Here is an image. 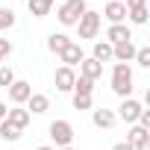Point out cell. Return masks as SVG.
Here are the masks:
<instances>
[{
  "label": "cell",
  "mask_w": 150,
  "mask_h": 150,
  "mask_svg": "<svg viewBox=\"0 0 150 150\" xmlns=\"http://www.w3.org/2000/svg\"><path fill=\"white\" fill-rule=\"evenodd\" d=\"M112 91L118 97H129L132 94V71H129V65L115 62V68H112Z\"/></svg>",
  "instance_id": "6da1fadb"
},
{
  "label": "cell",
  "mask_w": 150,
  "mask_h": 150,
  "mask_svg": "<svg viewBox=\"0 0 150 150\" xmlns=\"http://www.w3.org/2000/svg\"><path fill=\"white\" fill-rule=\"evenodd\" d=\"M86 0H65V3L59 6V12H56V18H59V24L62 27H77V21L86 15Z\"/></svg>",
  "instance_id": "7a4b0ae2"
},
{
  "label": "cell",
  "mask_w": 150,
  "mask_h": 150,
  "mask_svg": "<svg viewBox=\"0 0 150 150\" xmlns=\"http://www.w3.org/2000/svg\"><path fill=\"white\" fill-rule=\"evenodd\" d=\"M77 30H80V38H97V33H100V12L86 9V15L77 21Z\"/></svg>",
  "instance_id": "3957f363"
},
{
  "label": "cell",
  "mask_w": 150,
  "mask_h": 150,
  "mask_svg": "<svg viewBox=\"0 0 150 150\" xmlns=\"http://www.w3.org/2000/svg\"><path fill=\"white\" fill-rule=\"evenodd\" d=\"M50 138L59 144V147H71V141H74V127H71V121H53L50 124Z\"/></svg>",
  "instance_id": "277c9868"
},
{
  "label": "cell",
  "mask_w": 150,
  "mask_h": 150,
  "mask_svg": "<svg viewBox=\"0 0 150 150\" xmlns=\"http://www.w3.org/2000/svg\"><path fill=\"white\" fill-rule=\"evenodd\" d=\"M138 115H141V103H138V100H132V97H124V103L118 106V118H121V121H127V124H135V121H138Z\"/></svg>",
  "instance_id": "5b68a950"
},
{
  "label": "cell",
  "mask_w": 150,
  "mask_h": 150,
  "mask_svg": "<svg viewBox=\"0 0 150 150\" xmlns=\"http://www.w3.org/2000/svg\"><path fill=\"white\" fill-rule=\"evenodd\" d=\"M53 83H56V91H74V83H77V74H74V68H59L56 71V77H53Z\"/></svg>",
  "instance_id": "8992f818"
},
{
  "label": "cell",
  "mask_w": 150,
  "mask_h": 150,
  "mask_svg": "<svg viewBox=\"0 0 150 150\" xmlns=\"http://www.w3.org/2000/svg\"><path fill=\"white\" fill-rule=\"evenodd\" d=\"M30 94H33V86H30V83H24V80H15V83L9 86V100H12V103H18V106H21V103H27V100H30Z\"/></svg>",
  "instance_id": "52a82bcc"
},
{
  "label": "cell",
  "mask_w": 150,
  "mask_h": 150,
  "mask_svg": "<svg viewBox=\"0 0 150 150\" xmlns=\"http://www.w3.org/2000/svg\"><path fill=\"white\" fill-rule=\"evenodd\" d=\"M103 18H106L109 24H124V18H127V6L121 3V0H109L106 9H103Z\"/></svg>",
  "instance_id": "ba28073f"
},
{
  "label": "cell",
  "mask_w": 150,
  "mask_h": 150,
  "mask_svg": "<svg viewBox=\"0 0 150 150\" xmlns=\"http://www.w3.org/2000/svg\"><path fill=\"white\" fill-rule=\"evenodd\" d=\"M106 41L109 44H121V41H132V33L127 24H109L106 30Z\"/></svg>",
  "instance_id": "9c48e42d"
},
{
  "label": "cell",
  "mask_w": 150,
  "mask_h": 150,
  "mask_svg": "<svg viewBox=\"0 0 150 150\" xmlns=\"http://www.w3.org/2000/svg\"><path fill=\"white\" fill-rule=\"evenodd\" d=\"M59 59L65 62V68H74V65H80L86 56H83V47H80L77 41H71V44H68V47L59 53Z\"/></svg>",
  "instance_id": "30bf717a"
},
{
  "label": "cell",
  "mask_w": 150,
  "mask_h": 150,
  "mask_svg": "<svg viewBox=\"0 0 150 150\" xmlns=\"http://www.w3.org/2000/svg\"><path fill=\"white\" fill-rule=\"evenodd\" d=\"M80 77H86V80L97 83V80L103 77V65H100L97 59H83V62H80Z\"/></svg>",
  "instance_id": "8fae6325"
},
{
  "label": "cell",
  "mask_w": 150,
  "mask_h": 150,
  "mask_svg": "<svg viewBox=\"0 0 150 150\" xmlns=\"http://www.w3.org/2000/svg\"><path fill=\"white\" fill-rule=\"evenodd\" d=\"M135 50H138V47H135L132 41H121V44H112V59H118V62H124V65H127V62L135 56Z\"/></svg>",
  "instance_id": "7c38bea8"
},
{
  "label": "cell",
  "mask_w": 150,
  "mask_h": 150,
  "mask_svg": "<svg viewBox=\"0 0 150 150\" xmlns=\"http://www.w3.org/2000/svg\"><path fill=\"white\" fill-rule=\"evenodd\" d=\"M91 121H94V127H100V129H112L115 121H118V115H115L112 109H94Z\"/></svg>",
  "instance_id": "4fadbf2b"
},
{
  "label": "cell",
  "mask_w": 150,
  "mask_h": 150,
  "mask_svg": "<svg viewBox=\"0 0 150 150\" xmlns=\"http://www.w3.org/2000/svg\"><path fill=\"white\" fill-rule=\"evenodd\" d=\"M27 112L30 115H44L47 109H50V97L47 94H30V100H27Z\"/></svg>",
  "instance_id": "5bb4252c"
},
{
  "label": "cell",
  "mask_w": 150,
  "mask_h": 150,
  "mask_svg": "<svg viewBox=\"0 0 150 150\" xmlns=\"http://www.w3.org/2000/svg\"><path fill=\"white\" fill-rule=\"evenodd\" d=\"M30 118H33V115H30L27 109H9V112H6V121H9V124H15L18 129H27Z\"/></svg>",
  "instance_id": "9a60e30c"
},
{
  "label": "cell",
  "mask_w": 150,
  "mask_h": 150,
  "mask_svg": "<svg viewBox=\"0 0 150 150\" xmlns=\"http://www.w3.org/2000/svg\"><path fill=\"white\" fill-rule=\"evenodd\" d=\"M68 44H71V38H68L65 33H53V35L47 38V50H50V53H56V56H59Z\"/></svg>",
  "instance_id": "2e32d148"
},
{
  "label": "cell",
  "mask_w": 150,
  "mask_h": 150,
  "mask_svg": "<svg viewBox=\"0 0 150 150\" xmlns=\"http://www.w3.org/2000/svg\"><path fill=\"white\" fill-rule=\"evenodd\" d=\"M147 141H150V129H144V127H138V124L127 132V144H132V147H135V144H147Z\"/></svg>",
  "instance_id": "e0dca14e"
},
{
  "label": "cell",
  "mask_w": 150,
  "mask_h": 150,
  "mask_svg": "<svg viewBox=\"0 0 150 150\" xmlns=\"http://www.w3.org/2000/svg\"><path fill=\"white\" fill-rule=\"evenodd\" d=\"M30 15L33 18H44V15H50V9H53V0H30Z\"/></svg>",
  "instance_id": "ac0fdd59"
},
{
  "label": "cell",
  "mask_w": 150,
  "mask_h": 150,
  "mask_svg": "<svg viewBox=\"0 0 150 150\" xmlns=\"http://www.w3.org/2000/svg\"><path fill=\"white\" fill-rule=\"evenodd\" d=\"M21 132H24V129H18V127H15V124H9L6 118L0 121V138H3V141H18V138H21Z\"/></svg>",
  "instance_id": "d6986e66"
},
{
  "label": "cell",
  "mask_w": 150,
  "mask_h": 150,
  "mask_svg": "<svg viewBox=\"0 0 150 150\" xmlns=\"http://www.w3.org/2000/svg\"><path fill=\"white\" fill-rule=\"evenodd\" d=\"M91 59H97L100 65H103V62H109V59H112V44H109V41H97V44H94V56H91Z\"/></svg>",
  "instance_id": "ffe728a7"
},
{
  "label": "cell",
  "mask_w": 150,
  "mask_h": 150,
  "mask_svg": "<svg viewBox=\"0 0 150 150\" xmlns=\"http://www.w3.org/2000/svg\"><path fill=\"white\" fill-rule=\"evenodd\" d=\"M94 91V83L86 80V77H77V83H74V94H83V97H91Z\"/></svg>",
  "instance_id": "44dd1931"
},
{
  "label": "cell",
  "mask_w": 150,
  "mask_h": 150,
  "mask_svg": "<svg viewBox=\"0 0 150 150\" xmlns=\"http://www.w3.org/2000/svg\"><path fill=\"white\" fill-rule=\"evenodd\" d=\"M127 18H129L132 24H138V27H141V24H147V6H138V9H129V12H127Z\"/></svg>",
  "instance_id": "7402d4cb"
},
{
  "label": "cell",
  "mask_w": 150,
  "mask_h": 150,
  "mask_svg": "<svg viewBox=\"0 0 150 150\" xmlns=\"http://www.w3.org/2000/svg\"><path fill=\"white\" fill-rule=\"evenodd\" d=\"M15 83V74H12V68L9 65H0V88H9Z\"/></svg>",
  "instance_id": "603a6c76"
},
{
  "label": "cell",
  "mask_w": 150,
  "mask_h": 150,
  "mask_svg": "<svg viewBox=\"0 0 150 150\" xmlns=\"http://www.w3.org/2000/svg\"><path fill=\"white\" fill-rule=\"evenodd\" d=\"M15 27V12L12 9H0V30H9Z\"/></svg>",
  "instance_id": "cb8c5ba5"
},
{
  "label": "cell",
  "mask_w": 150,
  "mask_h": 150,
  "mask_svg": "<svg viewBox=\"0 0 150 150\" xmlns=\"http://www.w3.org/2000/svg\"><path fill=\"white\" fill-rule=\"evenodd\" d=\"M132 59H135V62H138L141 68H150V47H138Z\"/></svg>",
  "instance_id": "d4e9b609"
},
{
  "label": "cell",
  "mask_w": 150,
  "mask_h": 150,
  "mask_svg": "<svg viewBox=\"0 0 150 150\" xmlns=\"http://www.w3.org/2000/svg\"><path fill=\"white\" fill-rule=\"evenodd\" d=\"M74 109H77V112H86V109H91V97L74 94Z\"/></svg>",
  "instance_id": "484cf974"
},
{
  "label": "cell",
  "mask_w": 150,
  "mask_h": 150,
  "mask_svg": "<svg viewBox=\"0 0 150 150\" xmlns=\"http://www.w3.org/2000/svg\"><path fill=\"white\" fill-rule=\"evenodd\" d=\"M9 53H12V41L9 38H0V59H6Z\"/></svg>",
  "instance_id": "4316f807"
},
{
  "label": "cell",
  "mask_w": 150,
  "mask_h": 150,
  "mask_svg": "<svg viewBox=\"0 0 150 150\" xmlns=\"http://www.w3.org/2000/svg\"><path fill=\"white\" fill-rule=\"evenodd\" d=\"M138 127L150 129V112H147V109H141V115H138Z\"/></svg>",
  "instance_id": "83f0119b"
},
{
  "label": "cell",
  "mask_w": 150,
  "mask_h": 150,
  "mask_svg": "<svg viewBox=\"0 0 150 150\" xmlns=\"http://www.w3.org/2000/svg\"><path fill=\"white\" fill-rule=\"evenodd\" d=\"M124 6H127V12H129V9H138V6H147V0H127Z\"/></svg>",
  "instance_id": "f1b7e54d"
},
{
  "label": "cell",
  "mask_w": 150,
  "mask_h": 150,
  "mask_svg": "<svg viewBox=\"0 0 150 150\" xmlns=\"http://www.w3.org/2000/svg\"><path fill=\"white\" fill-rule=\"evenodd\" d=\"M112 150H132V144H127V141H118Z\"/></svg>",
  "instance_id": "f546056e"
},
{
  "label": "cell",
  "mask_w": 150,
  "mask_h": 150,
  "mask_svg": "<svg viewBox=\"0 0 150 150\" xmlns=\"http://www.w3.org/2000/svg\"><path fill=\"white\" fill-rule=\"evenodd\" d=\"M6 112H9V106H6L3 100H0V121H3V118H6Z\"/></svg>",
  "instance_id": "4dcf8cb0"
},
{
  "label": "cell",
  "mask_w": 150,
  "mask_h": 150,
  "mask_svg": "<svg viewBox=\"0 0 150 150\" xmlns=\"http://www.w3.org/2000/svg\"><path fill=\"white\" fill-rule=\"evenodd\" d=\"M132 150H150V141H147V144H135Z\"/></svg>",
  "instance_id": "1f68e13d"
},
{
  "label": "cell",
  "mask_w": 150,
  "mask_h": 150,
  "mask_svg": "<svg viewBox=\"0 0 150 150\" xmlns=\"http://www.w3.org/2000/svg\"><path fill=\"white\" fill-rule=\"evenodd\" d=\"M35 150H53V147H47V144H41V147H35Z\"/></svg>",
  "instance_id": "d6a6232c"
},
{
  "label": "cell",
  "mask_w": 150,
  "mask_h": 150,
  "mask_svg": "<svg viewBox=\"0 0 150 150\" xmlns=\"http://www.w3.org/2000/svg\"><path fill=\"white\" fill-rule=\"evenodd\" d=\"M62 150H74V147H62Z\"/></svg>",
  "instance_id": "836d02e7"
}]
</instances>
